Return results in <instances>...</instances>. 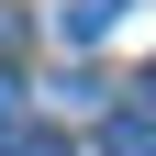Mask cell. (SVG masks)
I'll list each match as a JSON object with an SVG mask.
<instances>
[{"instance_id": "cell-1", "label": "cell", "mask_w": 156, "mask_h": 156, "mask_svg": "<svg viewBox=\"0 0 156 156\" xmlns=\"http://www.w3.org/2000/svg\"><path fill=\"white\" fill-rule=\"evenodd\" d=\"M101 156H156V112H145V101L101 112Z\"/></svg>"}, {"instance_id": "cell-2", "label": "cell", "mask_w": 156, "mask_h": 156, "mask_svg": "<svg viewBox=\"0 0 156 156\" xmlns=\"http://www.w3.org/2000/svg\"><path fill=\"white\" fill-rule=\"evenodd\" d=\"M112 23H123V0H67V45H101Z\"/></svg>"}, {"instance_id": "cell-3", "label": "cell", "mask_w": 156, "mask_h": 156, "mask_svg": "<svg viewBox=\"0 0 156 156\" xmlns=\"http://www.w3.org/2000/svg\"><path fill=\"white\" fill-rule=\"evenodd\" d=\"M0 156H78V145H67V134H45V123H23V134H11Z\"/></svg>"}, {"instance_id": "cell-4", "label": "cell", "mask_w": 156, "mask_h": 156, "mask_svg": "<svg viewBox=\"0 0 156 156\" xmlns=\"http://www.w3.org/2000/svg\"><path fill=\"white\" fill-rule=\"evenodd\" d=\"M11 134H23V78L0 67V145H11Z\"/></svg>"}, {"instance_id": "cell-5", "label": "cell", "mask_w": 156, "mask_h": 156, "mask_svg": "<svg viewBox=\"0 0 156 156\" xmlns=\"http://www.w3.org/2000/svg\"><path fill=\"white\" fill-rule=\"evenodd\" d=\"M0 45H11V11H0Z\"/></svg>"}, {"instance_id": "cell-6", "label": "cell", "mask_w": 156, "mask_h": 156, "mask_svg": "<svg viewBox=\"0 0 156 156\" xmlns=\"http://www.w3.org/2000/svg\"><path fill=\"white\" fill-rule=\"evenodd\" d=\"M145 89H156V67H145Z\"/></svg>"}]
</instances>
